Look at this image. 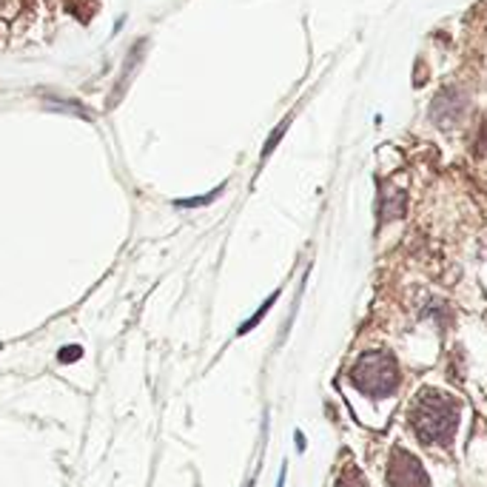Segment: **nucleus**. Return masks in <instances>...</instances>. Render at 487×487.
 Listing matches in <instances>:
<instances>
[{
    "label": "nucleus",
    "mask_w": 487,
    "mask_h": 487,
    "mask_svg": "<svg viewBox=\"0 0 487 487\" xmlns=\"http://www.w3.org/2000/svg\"><path fill=\"white\" fill-rule=\"evenodd\" d=\"M277 296H280V294H271V296L265 299V303H263V308H260V311H256V313H254V317H251V320H246V322H242V325H239V331H237V334L242 337V334H248V331H254V328H256V325H260V322H263V317H265V313H268V308H271V305H274V303H277Z\"/></svg>",
    "instance_id": "nucleus-6"
},
{
    "label": "nucleus",
    "mask_w": 487,
    "mask_h": 487,
    "mask_svg": "<svg viewBox=\"0 0 487 487\" xmlns=\"http://www.w3.org/2000/svg\"><path fill=\"white\" fill-rule=\"evenodd\" d=\"M351 382L365 396L385 399L402 385V370L391 351H365L351 368Z\"/></svg>",
    "instance_id": "nucleus-2"
},
{
    "label": "nucleus",
    "mask_w": 487,
    "mask_h": 487,
    "mask_svg": "<svg viewBox=\"0 0 487 487\" xmlns=\"http://www.w3.org/2000/svg\"><path fill=\"white\" fill-rule=\"evenodd\" d=\"M339 487H365V484H362L360 479H353V476H348V479H345V482H342Z\"/></svg>",
    "instance_id": "nucleus-12"
},
{
    "label": "nucleus",
    "mask_w": 487,
    "mask_h": 487,
    "mask_svg": "<svg viewBox=\"0 0 487 487\" xmlns=\"http://www.w3.org/2000/svg\"><path fill=\"white\" fill-rule=\"evenodd\" d=\"M285 128H288V120H285V123H280V128H277V132H274V134H271V140H268V146H265L263 157H268V154H271V149H274V146H277V142H280V137L285 134Z\"/></svg>",
    "instance_id": "nucleus-9"
},
{
    "label": "nucleus",
    "mask_w": 487,
    "mask_h": 487,
    "mask_svg": "<svg viewBox=\"0 0 487 487\" xmlns=\"http://www.w3.org/2000/svg\"><path fill=\"white\" fill-rule=\"evenodd\" d=\"M408 422L425 445H450L459 427V402L442 391H419L410 405Z\"/></svg>",
    "instance_id": "nucleus-1"
},
{
    "label": "nucleus",
    "mask_w": 487,
    "mask_h": 487,
    "mask_svg": "<svg viewBox=\"0 0 487 487\" xmlns=\"http://www.w3.org/2000/svg\"><path fill=\"white\" fill-rule=\"evenodd\" d=\"M391 487H431V476L425 474L422 462L405 448H396L388 462Z\"/></svg>",
    "instance_id": "nucleus-3"
},
{
    "label": "nucleus",
    "mask_w": 487,
    "mask_h": 487,
    "mask_svg": "<svg viewBox=\"0 0 487 487\" xmlns=\"http://www.w3.org/2000/svg\"><path fill=\"white\" fill-rule=\"evenodd\" d=\"M476 154H479V157H484V154H487V118L482 120L479 134H476Z\"/></svg>",
    "instance_id": "nucleus-8"
},
{
    "label": "nucleus",
    "mask_w": 487,
    "mask_h": 487,
    "mask_svg": "<svg viewBox=\"0 0 487 487\" xmlns=\"http://www.w3.org/2000/svg\"><path fill=\"white\" fill-rule=\"evenodd\" d=\"M77 356H80V348H77V345H71V348H63L61 360H63V362H69V360H77Z\"/></svg>",
    "instance_id": "nucleus-10"
},
{
    "label": "nucleus",
    "mask_w": 487,
    "mask_h": 487,
    "mask_svg": "<svg viewBox=\"0 0 487 487\" xmlns=\"http://www.w3.org/2000/svg\"><path fill=\"white\" fill-rule=\"evenodd\" d=\"M467 106H470V97L459 89V85H448V89H442L434 97L431 123L439 126V128H450V126H456L465 118Z\"/></svg>",
    "instance_id": "nucleus-4"
},
{
    "label": "nucleus",
    "mask_w": 487,
    "mask_h": 487,
    "mask_svg": "<svg viewBox=\"0 0 487 487\" xmlns=\"http://www.w3.org/2000/svg\"><path fill=\"white\" fill-rule=\"evenodd\" d=\"M408 211V194L405 191H382L379 199V223H391L405 217Z\"/></svg>",
    "instance_id": "nucleus-5"
},
{
    "label": "nucleus",
    "mask_w": 487,
    "mask_h": 487,
    "mask_svg": "<svg viewBox=\"0 0 487 487\" xmlns=\"http://www.w3.org/2000/svg\"><path fill=\"white\" fill-rule=\"evenodd\" d=\"M220 191L223 189H217V191H211L208 197H194V199H177V206H183V208H194V206H206V203H211L214 197H220Z\"/></svg>",
    "instance_id": "nucleus-7"
},
{
    "label": "nucleus",
    "mask_w": 487,
    "mask_h": 487,
    "mask_svg": "<svg viewBox=\"0 0 487 487\" xmlns=\"http://www.w3.org/2000/svg\"><path fill=\"white\" fill-rule=\"evenodd\" d=\"M425 80H427V69H425V63L419 61V63H417V77H413V83L419 85V83H425Z\"/></svg>",
    "instance_id": "nucleus-11"
}]
</instances>
